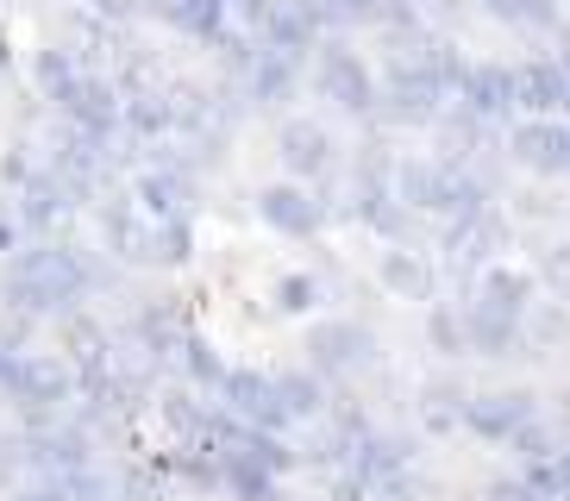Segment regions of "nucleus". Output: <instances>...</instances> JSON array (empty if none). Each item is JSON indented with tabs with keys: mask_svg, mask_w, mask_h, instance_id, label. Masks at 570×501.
Here are the masks:
<instances>
[{
	"mask_svg": "<svg viewBox=\"0 0 570 501\" xmlns=\"http://www.w3.org/2000/svg\"><path fill=\"white\" fill-rule=\"evenodd\" d=\"M0 401H7V414L19 426H45L63 407H76V364L63 351H19V370Z\"/></svg>",
	"mask_w": 570,
	"mask_h": 501,
	"instance_id": "f257e3e1",
	"label": "nucleus"
},
{
	"mask_svg": "<svg viewBox=\"0 0 570 501\" xmlns=\"http://www.w3.org/2000/svg\"><path fill=\"white\" fill-rule=\"evenodd\" d=\"M307 364L326 376L333 389L357 383V376H370V370L383 364V351H376V333H370L364 320H314L307 326Z\"/></svg>",
	"mask_w": 570,
	"mask_h": 501,
	"instance_id": "f03ea898",
	"label": "nucleus"
},
{
	"mask_svg": "<svg viewBox=\"0 0 570 501\" xmlns=\"http://www.w3.org/2000/svg\"><path fill=\"white\" fill-rule=\"evenodd\" d=\"M533 414H546V407L533 401V389H520V383L514 389H470L464 414H458V433H470L476 445H489V451H502Z\"/></svg>",
	"mask_w": 570,
	"mask_h": 501,
	"instance_id": "7ed1b4c3",
	"label": "nucleus"
},
{
	"mask_svg": "<svg viewBox=\"0 0 570 501\" xmlns=\"http://www.w3.org/2000/svg\"><path fill=\"white\" fill-rule=\"evenodd\" d=\"M76 207H82V200L69 195L51 169H38L32 183L13 195V214H19V226H26V238H63V226L76 219Z\"/></svg>",
	"mask_w": 570,
	"mask_h": 501,
	"instance_id": "20e7f679",
	"label": "nucleus"
},
{
	"mask_svg": "<svg viewBox=\"0 0 570 501\" xmlns=\"http://www.w3.org/2000/svg\"><path fill=\"white\" fill-rule=\"evenodd\" d=\"M269 376H276V401H283V414L295 420V433L314 426V420L333 407V383H326L314 364H283V370H269Z\"/></svg>",
	"mask_w": 570,
	"mask_h": 501,
	"instance_id": "39448f33",
	"label": "nucleus"
},
{
	"mask_svg": "<svg viewBox=\"0 0 570 501\" xmlns=\"http://www.w3.org/2000/svg\"><path fill=\"white\" fill-rule=\"evenodd\" d=\"M226 357H219V345L202 333V326H188L183 338H176V357H169V376H183L188 389H202V395H219V383H226Z\"/></svg>",
	"mask_w": 570,
	"mask_h": 501,
	"instance_id": "423d86ee",
	"label": "nucleus"
},
{
	"mask_svg": "<svg viewBox=\"0 0 570 501\" xmlns=\"http://www.w3.org/2000/svg\"><path fill=\"white\" fill-rule=\"evenodd\" d=\"M257 214H264V226H276L283 238H307V233H320V207L307 200V188H264L257 195Z\"/></svg>",
	"mask_w": 570,
	"mask_h": 501,
	"instance_id": "0eeeda50",
	"label": "nucleus"
},
{
	"mask_svg": "<svg viewBox=\"0 0 570 501\" xmlns=\"http://www.w3.org/2000/svg\"><path fill=\"white\" fill-rule=\"evenodd\" d=\"M476 307H489V314H502V320H527V307H533V276L489 264L476 276Z\"/></svg>",
	"mask_w": 570,
	"mask_h": 501,
	"instance_id": "6e6552de",
	"label": "nucleus"
},
{
	"mask_svg": "<svg viewBox=\"0 0 570 501\" xmlns=\"http://www.w3.org/2000/svg\"><path fill=\"white\" fill-rule=\"evenodd\" d=\"M376 276H383L389 295H402V301H433L439 295V276H433V264H426L420 250H383Z\"/></svg>",
	"mask_w": 570,
	"mask_h": 501,
	"instance_id": "1a4fd4ad",
	"label": "nucleus"
},
{
	"mask_svg": "<svg viewBox=\"0 0 570 501\" xmlns=\"http://www.w3.org/2000/svg\"><path fill=\"white\" fill-rule=\"evenodd\" d=\"M219 501H288V477H276V470L226 451V495Z\"/></svg>",
	"mask_w": 570,
	"mask_h": 501,
	"instance_id": "9d476101",
	"label": "nucleus"
},
{
	"mask_svg": "<svg viewBox=\"0 0 570 501\" xmlns=\"http://www.w3.org/2000/svg\"><path fill=\"white\" fill-rule=\"evenodd\" d=\"M320 307H326V283H320L314 269H288V276H276V283H269V314L314 320Z\"/></svg>",
	"mask_w": 570,
	"mask_h": 501,
	"instance_id": "9b49d317",
	"label": "nucleus"
},
{
	"mask_svg": "<svg viewBox=\"0 0 570 501\" xmlns=\"http://www.w3.org/2000/svg\"><path fill=\"white\" fill-rule=\"evenodd\" d=\"M426 345H433L445 364L470 357V333H464V307H458V301H426Z\"/></svg>",
	"mask_w": 570,
	"mask_h": 501,
	"instance_id": "f8f14e48",
	"label": "nucleus"
},
{
	"mask_svg": "<svg viewBox=\"0 0 570 501\" xmlns=\"http://www.w3.org/2000/svg\"><path fill=\"white\" fill-rule=\"evenodd\" d=\"M76 76H82V69H76V57H69V50H57V45H51V50H38V63H32V82L45 88L51 100H63Z\"/></svg>",
	"mask_w": 570,
	"mask_h": 501,
	"instance_id": "ddd939ff",
	"label": "nucleus"
},
{
	"mask_svg": "<svg viewBox=\"0 0 570 501\" xmlns=\"http://www.w3.org/2000/svg\"><path fill=\"white\" fill-rule=\"evenodd\" d=\"M283 145H288L283 150L288 169H302V176H320V169H326V138H320V132H302V126H295Z\"/></svg>",
	"mask_w": 570,
	"mask_h": 501,
	"instance_id": "4468645a",
	"label": "nucleus"
},
{
	"mask_svg": "<svg viewBox=\"0 0 570 501\" xmlns=\"http://www.w3.org/2000/svg\"><path fill=\"white\" fill-rule=\"evenodd\" d=\"M0 501H69V483H63V477H51V470H32L26 483L7 489Z\"/></svg>",
	"mask_w": 570,
	"mask_h": 501,
	"instance_id": "2eb2a0df",
	"label": "nucleus"
},
{
	"mask_svg": "<svg viewBox=\"0 0 570 501\" xmlns=\"http://www.w3.org/2000/svg\"><path fill=\"white\" fill-rule=\"evenodd\" d=\"M32 176H38L32 150H26V145H7V157H0V188H7V195H19Z\"/></svg>",
	"mask_w": 570,
	"mask_h": 501,
	"instance_id": "dca6fc26",
	"label": "nucleus"
},
{
	"mask_svg": "<svg viewBox=\"0 0 570 501\" xmlns=\"http://www.w3.org/2000/svg\"><path fill=\"white\" fill-rule=\"evenodd\" d=\"M19 245H26V226H19L13 207H0V257H13Z\"/></svg>",
	"mask_w": 570,
	"mask_h": 501,
	"instance_id": "f3484780",
	"label": "nucleus"
}]
</instances>
